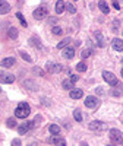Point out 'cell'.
Listing matches in <instances>:
<instances>
[{
    "mask_svg": "<svg viewBox=\"0 0 123 146\" xmlns=\"http://www.w3.org/2000/svg\"><path fill=\"white\" fill-rule=\"evenodd\" d=\"M31 113V108L27 102H21L16 110H15V117H19V118H27Z\"/></svg>",
    "mask_w": 123,
    "mask_h": 146,
    "instance_id": "1",
    "label": "cell"
},
{
    "mask_svg": "<svg viewBox=\"0 0 123 146\" xmlns=\"http://www.w3.org/2000/svg\"><path fill=\"white\" fill-rule=\"evenodd\" d=\"M110 140L114 145H123V133L117 129H112L110 130Z\"/></svg>",
    "mask_w": 123,
    "mask_h": 146,
    "instance_id": "2",
    "label": "cell"
},
{
    "mask_svg": "<svg viewBox=\"0 0 123 146\" xmlns=\"http://www.w3.org/2000/svg\"><path fill=\"white\" fill-rule=\"evenodd\" d=\"M88 127H90V130H92V131H95V133H101V131L106 130L107 126L103 123V121H91Z\"/></svg>",
    "mask_w": 123,
    "mask_h": 146,
    "instance_id": "3",
    "label": "cell"
},
{
    "mask_svg": "<svg viewBox=\"0 0 123 146\" xmlns=\"http://www.w3.org/2000/svg\"><path fill=\"white\" fill-rule=\"evenodd\" d=\"M103 78H104V80L108 83V85H112V86H116V85L119 83V80H117V78L113 75L112 72H103Z\"/></svg>",
    "mask_w": 123,
    "mask_h": 146,
    "instance_id": "4",
    "label": "cell"
},
{
    "mask_svg": "<svg viewBox=\"0 0 123 146\" xmlns=\"http://www.w3.org/2000/svg\"><path fill=\"white\" fill-rule=\"evenodd\" d=\"M13 82H15V76L12 73L0 70V83H13Z\"/></svg>",
    "mask_w": 123,
    "mask_h": 146,
    "instance_id": "5",
    "label": "cell"
},
{
    "mask_svg": "<svg viewBox=\"0 0 123 146\" xmlns=\"http://www.w3.org/2000/svg\"><path fill=\"white\" fill-rule=\"evenodd\" d=\"M32 16H34L35 19H38V21L44 19V18L47 16V7H45V6H40V7H37V9L32 12Z\"/></svg>",
    "mask_w": 123,
    "mask_h": 146,
    "instance_id": "6",
    "label": "cell"
},
{
    "mask_svg": "<svg viewBox=\"0 0 123 146\" xmlns=\"http://www.w3.org/2000/svg\"><path fill=\"white\" fill-rule=\"evenodd\" d=\"M98 105H100V100L98 98H95V96H87L85 98V107L87 108H91V110H94V108H97Z\"/></svg>",
    "mask_w": 123,
    "mask_h": 146,
    "instance_id": "7",
    "label": "cell"
},
{
    "mask_svg": "<svg viewBox=\"0 0 123 146\" xmlns=\"http://www.w3.org/2000/svg\"><path fill=\"white\" fill-rule=\"evenodd\" d=\"M45 69L50 72V73H60L61 70H63V66L59 64V63H53V62H48Z\"/></svg>",
    "mask_w": 123,
    "mask_h": 146,
    "instance_id": "8",
    "label": "cell"
},
{
    "mask_svg": "<svg viewBox=\"0 0 123 146\" xmlns=\"http://www.w3.org/2000/svg\"><path fill=\"white\" fill-rule=\"evenodd\" d=\"M32 127H34V123H32V121H25V123H22V124L19 126L18 131H19V135H25V133H28Z\"/></svg>",
    "mask_w": 123,
    "mask_h": 146,
    "instance_id": "9",
    "label": "cell"
},
{
    "mask_svg": "<svg viewBox=\"0 0 123 146\" xmlns=\"http://www.w3.org/2000/svg\"><path fill=\"white\" fill-rule=\"evenodd\" d=\"M61 56H63L65 58H68V60L73 58V56H75V48L73 47H65L63 51H61Z\"/></svg>",
    "mask_w": 123,
    "mask_h": 146,
    "instance_id": "10",
    "label": "cell"
},
{
    "mask_svg": "<svg viewBox=\"0 0 123 146\" xmlns=\"http://www.w3.org/2000/svg\"><path fill=\"white\" fill-rule=\"evenodd\" d=\"M48 143H51V145H60V146H65L66 145L65 139L63 137H59L57 135H54V136H51L50 139H48Z\"/></svg>",
    "mask_w": 123,
    "mask_h": 146,
    "instance_id": "11",
    "label": "cell"
},
{
    "mask_svg": "<svg viewBox=\"0 0 123 146\" xmlns=\"http://www.w3.org/2000/svg\"><path fill=\"white\" fill-rule=\"evenodd\" d=\"M10 12V5L6 2V0H0V13L5 15Z\"/></svg>",
    "mask_w": 123,
    "mask_h": 146,
    "instance_id": "12",
    "label": "cell"
},
{
    "mask_svg": "<svg viewBox=\"0 0 123 146\" xmlns=\"http://www.w3.org/2000/svg\"><path fill=\"white\" fill-rule=\"evenodd\" d=\"M29 44L34 45L35 48H38V50H41V48H43V44H41L40 38L37 35H34V36H31V38H29Z\"/></svg>",
    "mask_w": 123,
    "mask_h": 146,
    "instance_id": "13",
    "label": "cell"
},
{
    "mask_svg": "<svg viewBox=\"0 0 123 146\" xmlns=\"http://www.w3.org/2000/svg\"><path fill=\"white\" fill-rule=\"evenodd\" d=\"M112 47L114 48L116 51H123V41L119 40V38H114L112 41Z\"/></svg>",
    "mask_w": 123,
    "mask_h": 146,
    "instance_id": "14",
    "label": "cell"
},
{
    "mask_svg": "<svg viewBox=\"0 0 123 146\" xmlns=\"http://www.w3.org/2000/svg\"><path fill=\"white\" fill-rule=\"evenodd\" d=\"M70 98L72 100H79V98H82L84 96V92H82V89H70Z\"/></svg>",
    "mask_w": 123,
    "mask_h": 146,
    "instance_id": "15",
    "label": "cell"
},
{
    "mask_svg": "<svg viewBox=\"0 0 123 146\" xmlns=\"http://www.w3.org/2000/svg\"><path fill=\"white\" fill-rule=\"evenodd\" d=\"M0 64H2L3 67H12L15 64V58L13 57H6V58H3L2 62H0Z\"/></svg>",
    "mask_w": 123,
    "mask_h": 146,
    "instance_id": "16",
    "label": "cell"
},
{
    "mask_svg": "<svg viewBox=\"0 0 123 146\" xmlns=\"http://www.w3.org/2000/svg\"><path fill=\"white\" fill-rule=\"evenodd\" d=\"M65 2L63 0H57V3H56V13L57 15H60V13H63L65 12Z\"/></svg>",
    "mask_w": 123,
    "mask_h": 146,
    "instance_id": "17",
    "label": "cell"
},
{
    "mask_svg": "<svg viewBox=\"0 0 123 146\" xmlns=\"http://www.w3.org/2000/svg\"><path fill=\"white\" fill-rule=\"evenodd\" d=\"M98 7H100V10L103 12L104 15H107V13H110V9H108V5L104 2V0H100L98 2Z\"/></svg>",
    "mask_w": 123,
    "mask_h": 146,
    "instance_id": "18",
    "label": "cell"
},
{
    "mask_svg": "<svg viewBox=\"0 0 123 146\" xmlns=\"http://www.w3.org/2000/svg\"><path fill=\"white\" fill-rule=\"evenodd\" d=\"M73 83L72 80H68V79H65L63 82H61V86H63V89H66V91H70V89H73Z\"/></svg>",
    "mask_w": 123,
    "mask_h": 146,
    "instance_id": "19",
    "label": "cell"
},
{
    "mask_svg": "<svg viewBox=\"0 0 123 146\" xmlns=\"http://www.w3.org/2000/svg\"><path fill=\"white\" fill-rule=\"evenodd\" d=\"M23 85H25V88H28L31 91H38V85L32 83V80H25V82H23Z\"/></svg>",
    "mask_w": 123,
    "mask_h": 146,
    "instance_id": "20",
    "label": "cell"
},
{
    "mask_svg": "<svg viewBox=\"0 0 123 146\" xmlns=\"http://www.w3.org/2000/svg\"><path fill=\"white\" fill-rule=\"evenodd\" d=\"M7 35H9V38H12V40H16L18 38V29L16 28H9V31H7Z\"/></svg>",
    "mask_w": 123,
    "mask_h": 146,
    "instance_id": "21",
    "label": "cell"
},
{
    "mask_svg": "<svg viewBox=\"0 0 123 146\" xmlns=\"http://www.w3.org/2000/svg\"><path fill=\"white\" fill-rule=\"evenodd\" d=\"M69 42H70V38H65V40H61V41L57 44V48H59V50H63V48H65Z\"/></svg>",
    "mask_w": 123,
    "mask_h": 146,
    "instance_id": "22",
    "label": "cell"
},
{
    "mask_svg": "<svg viewBox=\"0 0 123 146\" xmlns=\"http://www.w3.org/2000/svg\"><path fill=\"white\" fill-rule=\"evenodd\" d=\"M73 117H75V120L78 121V123H81V121L84 120V117H82V113H81V110H75V111H73Z\"/></svg>",
    "mask_w": 123,
    "mask_h": 146,
    "instance_id": "23",
    "label": "cell"
},
{
    "mask_svg": "<svg viewBox=\"0 0 123 146\" xmlns=\"http://www.w3.org/2000/svg\"><path fill=\"white\" fill-rule=\"evenodd\" d=\"M48 130H50L51 135H59V133H60V127L57 124H51L50 127H48Z\"/></svg>",
    "mask_w": 123,
    "mask_h": 146,
    "instance_id": "24",
    "label": "cell"
},
{
    "mask_svg": "<svg viewBox=\"0 0 123 146\" xmlns=\"http://www.w3.org/2000/svg\"><path fill=\"white\" fill-rule=\"evenodd\" d=\"M65 9L69 12V13H72V15H73V13H76V7L73 6L72 3H66V5H65Z\"/></svg>",
    "mask_w": 123,
    "mask_h": 146,
    "instance_id": "25",
    "label": "cell"
},
{
    "mask_svg": "<svg viewBox=\"0 0 123 146\" xmlns=\"http://www.w3.org/2000/svg\"><path fill=\"white\" fill-rule=\"evenodd\" d=\"M6 124H7V127H10V129L16 127V120H15V117H10V118H7Z\"/></svg>",
    "mask_w": 123,
    "mask_h": 146,
    "instance_id": "26",
    "label": "cell"
},
{
    "mask_svg": "<svg viewBox=\"0 0 123 146\" xmlns=\"http://www.w3.org/2000/svg\"><path fill=\"white\" fill-rule=\"evenodd\" d=\"M19 56H21L23 60H25V62H31V60H32V58H31V56H29L27 51H22V50H21V51H19Z\"/></svg>",
    "mask_w": 123,
    "mask_h": 146,
    "instance_id": "27",
    "label": "cell"
},
{
    "mask_svg": "<svg viewBox=\"0 0 123 146\" xmlns=\"http://www.w3.org/2000/svg\"><path fill=\"white\" fill-rule=\"evenodd\" d=\"M95 38H97L98 45H100V47H104V40H103V35H101L100 32H97V34H95Z\"/></svg>",
    "mask_w": 123,
    "mask_h": 146,
    "instance_id": "28",
    "label": "cell"
},
{
    "mask_svg": "<svg viewBox=\"0 0 123 146\" xmlns=\"http://www.w3.org/2000/svg\"><path fill=\"white\" fill-rule=\"evenodd\" d=\"M16 18H18V19L21 21V23H22V27H28V23H27L25 18L22 16V13H21V12H18V13H16Z\"/></svg>",
    "mask_w": 123,
    "mask_h": 146,
    "instance_id": "29",
    "label": "cell"
},
{
    "mask_svg": "<svg viewBox=\"0 0 123 146\" xmlns=\"http://www.w3.org/2000/svg\"><path fill=\"white\" fill-rule=\"evenodd\" d=\"M92 54V50H91V48H87V50H84L82 53H81V57L82 58H87V57H90Z\"/></svg>",
    "mask_w": 123,
    "mask_h": 146,
    "instance_id": "30",
    "label": "cell"
},
{
    "mask_svg": "<svg viewBox=\"0 0 123 146\" xmlns=\"http://www.w3.org/2000/svg\"><path fill=\"white\" fill-rule=\"evenodd\" d=\"M76 70H78V72H85V70H87V64H85V62L78 63V64H76Z\"/></svg>",
    "mask_w": 123,
    "mask_h": 146,
    "instance_id": "31",
    "label": "cell"
},
{
    "mask_svg": "<svg viewBox=\"0 0 123 146\" xmlns=\"http://www.w3.org/2000/svg\"><path fill=\"white\" fill-rule=\"evenodd\" d=\"M53 34L54 35H60L61 34V28L60 27H53Z\"/></svg>",
    "mask_w": 123,
    "mask_h": 146,
    "instance_id": "32",
    "label": "cell"
},
{
    "mask_svg": "<svg viewBox=\"0 0 123 146\" xmlns=\"http://www.w3.org/2000/svg\"><path fill=\"white\" fill-rule=\"evenodd\" d=\"M32 72H34V73H37V75H40V76H43V75H44V72H41V69H40V67H34V69H32Z\"/></svg>",
    "mask_w": 123,
    "mask_h": 146,
    "instance_id": "33",
    "label": "cell"
},
{
    "mask_svg": "<svg viewBox=\"0 0 123 146\" xmlns=\"http://www.w3.org/2000/svg\"><path fill=\"white\" fill-rule=\"evenodd\" d=\"M110 94H112L113 96H120V91H114V89H112V92H110Z\"/></svg>",
    "mask_w": 123,
    "mask_h": 146,
    "instance_id": "34",
    "label": "cell"
},
{
    "mask_svg": "<svg viewBox=\"0 0 123 146\" xmlns=\"http://www.w3.org/2000/svg\"><path fill=\"white\" fill-rule=\"evenodd\" d=\"M70 80H72L73 83H76V82H78V76H76V75H72V76H70Z\"/></svg>",
    "mask_w": 123,
    "mask_h": 146,
    "instance_id": "35",
    "label": "cell"
},
{
    "mask_svg": "<svg viewBox=\"0 0 123 146\" xmlns=\"http://www.w3.org/2000/svg\"><path fill=\"white\" fill-rule=\"evenodd\" d=\"M12 145H13V146H18V145H21V140H18V139L12 140Z\"/></svg>",
    "mask_w": 123,
    "mask_h": 146,
    "instance_id": "36",
    "label": "cell"
},
{
    "mask_svg": "<svg viewBox=\"0 0 123 146\" xmlns=\"http://www.w3.org/2000/svg\"><path fill=\"white\" fill-rule=\"evenodd\" d=\"M113 6L116 7V9H119L120 6H119V3H117V0H113Z\"/></svg>",
    "mask_w": 123,
    "mask_h": 146,
    "instance_id": "37",
    "label": "cell"
},
{
    "mask_svg": "<svg viewBox=\"0 0 123 146\" xmlns=\"http://www.w3.org/2000/svg\"><path fill=\"white\" fill-rule=\"evenodd\" d=\"M122 76H123V69H122Z\"/></svg>",
    "mask_w": 123,
    "mask_h": 146,
    "instance_id": "38",
    "label": "cell"
},
{
    "mask_svg": "<svg viewBox=\"0 0 123 146\" xmlns=\"http://www.w3.org/2000/svg\"><path fill=\"white\" fill-rule=\"evenodd\" d=\"M0 92H2V88H0Z\"/></svg>",
    "mask_w": 123,
    "mask_h": 146,
    "instance_id": "39",
    "label": "cell"
},
{
    "mask_svg": "<svg viewBox=\"0 0 123 146\" xmlns=\"http://www.w3.org/2000/svg\"><path fill=\"white\" fill-rule=\"evenodd\" d=\"M122 62H123V58H122Z\"/></svg>",
    "mask_w": 123,
    "mask_h": 146,
    "instance_id": "40",
    "label": "cell"
}]
</instances>
